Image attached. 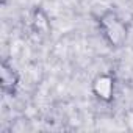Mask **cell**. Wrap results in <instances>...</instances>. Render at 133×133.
<instances>
[{
	"mask_svg": "<svg viewBox=\"0 0 133 133\" xmlns=\"http://www.w3.org/2000/svg\"><path fill=\"white\" fill-rule=\"evenodd\" d=\"M99 31L107 42V45L113 50L122 49L128 39V25L119 13L114 10H105L97 17Z\"/></svg>",
	"mask_w": 133,
	"mask_h": 133,
	"instance_id": "obj_1",
	"label": "cell"
},
{
	"mask_svg": "<svg viewBox=\"0 0 133 133\" xmlns=\"http://www.w3.org/2000/svg\"><path fill=\"white\" fill-rule=\"evenodd\" d=\"M92 96L102 103H111L116 96V75L113 72H99L91 82Z\"/></svg>",
	"mask_w": 133,
	"mask_h": 133,
	"instance_id": "obj_2",
	"label": "cell"
},
{
	"mask_svg": "<svg viewBox=\"0 0 133 133\" xmlns=\"http://www.w3.org/2000/svg\"><path fill=\"white\" fill-rule=\"evenodd\" d=\"M21 86V74L5 58L0 63V89L8 97H16Z\"/></svg>",
	"mask_w": 133,
	"mask_h": 133,
	"instance_id": "obj_3",
	"label": "cell"
},
{
	"mask_svg": "<svg viewBox=\"0 0 133 133\" xmlns=\"http://www.w3.org/2000/svg\"><path fill=\"white\" fill-rule=\"evenodd\" d=\"M30 28L39 38H45L52 30L50 17L41 5L33 6V10L30 11Z\"/></svg>",
	"mask_w": 133,
	"mask_h": 133,
	"instance_id": "obj_4",
	"label": "cell"
},
{
	"mask_svg": "<svg viewBox=\"0 0 133 133\" xmlns=\"http://www.w3.org/2000/svg\"><path fill=\"white\" fill-rule=\"evenodd\" d=\"M8 2H10V0H0V5H2V6H6Z\"/></svg>",
	"mask_w": 133,
	"mask_h": 133,
	"instance_id": "obj_5",
	"label": "cell"
}]
</instances>
